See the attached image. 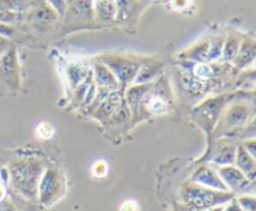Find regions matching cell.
I'll list each match as a JSON object with an SVG mask.
<instances>
[{
  "label": "cell",
  "mask_w": 256,
  "mask_h": 211,
  "mask_svg": "<svg viewBox=\"0 0 256 211\" xmlns=\"http://www.w3.org/2000/svg\"><path fill=\"white\" fill-rule=\"evenodd\" d=\"M238 165L242 169V172H244L246 176L252 178L256 175V160L252 156L249 152L246 149H242L240 148L239 152H238Z\"/></svg>",
  "instance_id": "obj_1"
},
{
  "label": "cell",
  "mask_w": 256,
  "mask_h": 211,
  "mask_svg": "<svg viewBox=\"0 0 256 211\" xmlns=\"http://www.w3.org/2000/svg\"><path fill=\"white\" fill-rule=\"evenodd\" d=\"M222 175L225 179V182L232 188L242 186V185H244L246 182L244 174L240 170L234 169V168H225V169H222Z\"/></svg>",
  "instance_id": "obj_2"
},
{
  "label": "cell",
  "mask_w": 256,
  "mask_h": 211,
  "mask_svg": "<svg viewBox=\"0 0 256 211\" xmlns=\"http://www.w3.org/2000/svg\"><path fill=\"white\" fill-rule=\"evenodd\" d=\"M96 12L104 19H110L115 14L114 0H95Z\"/></svg>",
  "instance_id": "obj_3"
},
{
  "label": "cell",
  "mask_w": 256,
  "mask_h": 211,
  "mask_svg": "<svg viewBox=\"0 0 256 211\" xmlns=\"http://www.w3.org/2000/svg\"><path fill=\"white\" fill-rule=\"evenodd\" d=\"M36 132L40 138H42V139H49V138H52V134H54V128H52V125L49 124V122H42V124L38 126Z\"/></svg>",
  "instance_id": "obj_4"
},
{
  "label": "cell",
  "mask_w": 256,
  "mask_h": 211,
  "mask_svg": "<svg viewBox=\"0 0 256 211\" xmlns=\"http://www.w3.org/2000/svg\"><path fill=\"white\" fill-rule=\"evenodd\" d=\"M240 204L246 211H256V198H242Z\"/></svg>",
  "instance_id": "obj_5"
},
{
  "label": "cell",
  "mask_w": 256,
  "mask_h": 211,
  "mask_svg": "<svg viewBox=\"0 0 256 211\" xmlns=\"http://www.w3.org/2000/svg\"><path fill=\"white\" fill-rule=\"evenodd\" d=\"M106 172H108V166L104 162H96V164L94 165V168H92V174L98 178L105 176Z\"/></svg>",
  "instance_id": "obj_6"
},
{
  "label": "cell",
  "mask_w": 256,
  "mask_h": 211,
  "mask_svg": "<svg viewBox=\"0 0 256 211\" xmlns=\"http://www.w3.org/2000/svg\"><path fill=\"white\" fill-rule=\"evenodd\" d=\"M150 109H152V112H162V110L165 109L164 102L158 99V98H155V99H152V102H150Z\"/></svg>",
  "instance_id": "obj_7"
},
{
  "label": "cell",
  "mask_w": 256,
  "mask_h": 211,
  "mask_svg": "<svg viewBox=\"0 0 256 211\" xmlns=\"http://www.w3.org/2000/svg\"><path fill=\"white\" fill-rule=\"evenodd\" d=\"M138 210V205L136 202H125L124 204L122 205V209L120 211H136Z\"/></svg>",
  "instance_id": "obj_8"
},
{
  "label": "cell",
  "mask_w": 256,
  "mask_h": 211,
  "mask_svg": "<svg viewBox=\"0 0 256 211\" xmlns=\"http://www.w3.org/2000/svg\"><path fill=\"white\" fill-rule=\"evenodd\" d=\"M52 2V4L54 5L55 9L58 10V12H62L65 8V4H64V0H50Z\"/></svg>",
  "instance_id": "obj_9"
},
{
  "label": "cell",
  "mask_w": 256,
  "mask_h": 211,
  "mask_svg": "<svg viewBox=\"0 0 256 211\" xmlns=\"http://www.w3.org/2000/svg\"><path fill=\"white\" fill-rule=\"evenodd\" d=\"M248 149H249L248 152H249L250 154H252V156L256 160V142H250V144L248 145Z\"/></svg>",
  "instance_id": "obj_10"
},
{
  "label": "cell",
  "mask_w": 256,
  "mask_h": 211,
  "mask_svg": "<svg viewBox=\"0 0 256 211\" xmlns=\"http://www.w3.org/2000/svg\"><path fill=\"white\" fill-rule=\"evenodd\" d=\"M2 196H4V189H2V188L0 186V199H2Z\"/></svg>",
  "instance_id": "obj_11"
}]
</instances>
